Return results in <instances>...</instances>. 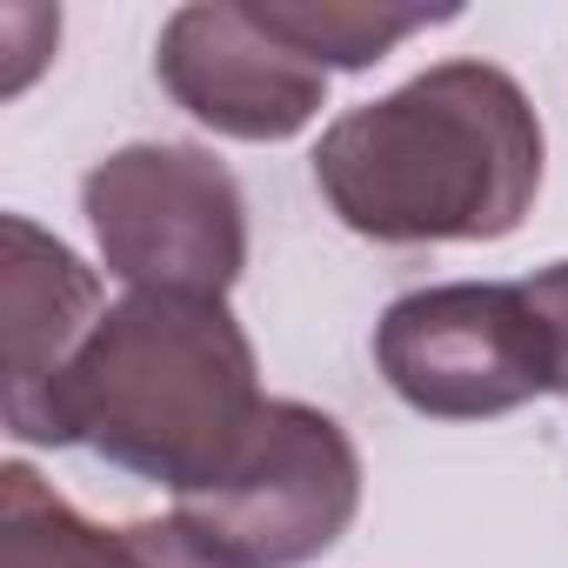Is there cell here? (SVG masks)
I'll list each match as a JSON object with an SVG mask.
<instances>
[{
	"label": "cell",
	"mask_w": 568,
	"mask_h": 568,
	"mask_svg": "<svg viewBox=\"0 0 568 568\" xmlns=\"http://www.w3.org/2000/svg\"><path fill=\"white\" fill-rule=\"evenodd\" d=\"M261 375L254 342L214 295H128L101 315L48 402L41 448L88 442L101 462L201 488L254 428Z\"/></svg>",
	"instance_id": "obj_2"
},
{
	"label": "cell",
	"mask_w": 568,
	"mask_h": 568,
	"mask_svg": "<svg viewBox=\"0 0 568 568\" xmlns=\"http://www.w3.org/2000/svg\"><path fill=\"white\" fill-rule=\"evenodd\" d=\"M0 568H227L174 515L101 528L74 515L28 462L0 468Z\"/></svg>",
	"instance_id": "obj_8"
},
{
	"label": "cell",
	"mask_w": 568,
	"mask_h": 568,
	"mask_svg": "<svg viewBox=\"0 0 568 568\" xmlns=\"http://www.w3.org/2000/svg\"><path fill=\"white\" fill-rule=\"evenodd\" d=\"M154 74L181 114L227 141H295L328 108V68L281 41L254 0L174 8L154 48Z\"/></svg>",
	"instance_id": "obj_6"
},
{
	"label": "cell",
	"mask_w": 568,
	"mask_h": 568,
	"mask_svg": "<svg viewBox=\"0 0 568 568\" xmlns=\"http://www.w3.org/2000/svg\"><path fill=\"white\" fill-rule=\"evenodd\" d=\"M0 247H8L0 261V281H8V435L41 448L48 402L108 308L94 267L28 214L0 221Z\"/></svg>",
	"instance_id": "obj_7"
},
{
	"label": "cell",
	"mask_w": 568,
	"mask_h": 568,
	"mask_svg": "<svg viewBox=\"0 0 568 568\" xmlns=\"http://www.w3.org/2000/svg\"><path fill=\"white\" fill-rule=\"evenodd\" d=\"M315 187L382 247L501 241L541 194V121L508 68L435 61L322 134Z\"/></svg>",
	"instance_id": "obj_1"
},
{
	"label": "cell",
	"mask_w": 568,
	"mask_h": 568,
	"mask_svg": "<svg viewBox=\"0 0 568 568\" xmlns=\"http://www.w3.org/2000/svg\"><path fill=\"white\" fill-rule=\"evenodd\" d=\"M521 295L541 322V342H548V375H555V395H568V261L555 267H535L521 281Z\"/></svg>",
	"instance_id": "obj_10"
},
{
	"label": "cell",
	"mask_w": 568,
	"mask_h": 568,
	"mask_svg": "<svg viewBox=\"0 0 568 568\" xmlns=\"http://www.w3.org/2000/svg\"><path fill=\"white\" fill-rule=\"evenodd\" d=\"M375 368L428 422H495L555 395L521 281H442L388 302L375 322Z\"/></svg>",
	"instance_id": "obj_5"
},
{
	"label": "cell",
	"mask_w": 568,
	"mask_h": 568,
	"mask_svg": "<svg viewBox=\"0 0 568 568\" xmlns=\"http://www.w3.org/2000/svg\"><path fill=\"white\" fill-rule=\"evenodd\" d=\"M254 8L288 48H302L315 68H342V74L375 68L408 34H428L462 14V8H355V0H254Z\"/></svg>",
	"instance_id": "obj_9"
},
{
	"label": "cell",
	"mask_w": 568,
	"mask_h": 568,
	"mask_svg": "<svg viewBox=\"0 0 568 568\" xmlns=\"http://www.w3.org/2000/svg\"><path fill=\"white\" fill-rule=\"evenodd\" d=\"M362 508V455L348 428L308 402H261L241 448L187 495L174 521L227 568H308Z\"/></svg>",
	"instance_id": "obj_3"
},
{
	"label": "cell",
	"mask_w": 568,
	"mask_h": 568,
	"mask_svg": "<svg viewBox=\"0 0 568 568\" xmlns=\"http://www.w3.org/2000/svg\"><path fill=\"white\" fill-rule=\"evenodd\" d=\"M81 214L114 281L134 295H214L247 267L241 181L187 141H134L88 168Z\"/></svg>",
	"instance_id": "obj_4"
}]
</instances>
